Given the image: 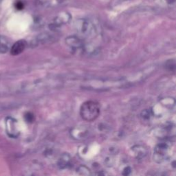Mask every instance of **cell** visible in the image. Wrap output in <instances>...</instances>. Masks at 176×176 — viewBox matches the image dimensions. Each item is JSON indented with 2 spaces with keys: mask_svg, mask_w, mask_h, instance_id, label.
<instances>
[{
  "mask_svg": "<svg viewBox=\"0 0 176 176\" xmlns=\"http://www.w3.org/2000/svg\"><path fill=\"white\" fill-rule=\"evenodd\" d=\"M132 154L136 159H143L147 155V149L145 146L137 145L132 147Z\"/></svg>",
  "mask_w": 176,
  "mask_h": 176,
  "instance_id": "obj_3",
  "label": "cell"
},
{
  "mask_svg": "<svg viewBox=\"0 0 176 176\" xmlns=\"http://www.w3.org/2000/svg\"><path fill=\"white\" fill-rule=\"evenodd\" d=\"M15 123V121L12 119L8 118L6 121V132L8 136L11 138L17 137L19 134Z\"/></svg>",
  "mask_w": 176,
  "mask_h": 176,
  "instance_id": "obj_4",
  "label": "cell"
},
{
  "mask_svg": "<svg viewBox=\"0 0 176 176\" xmlns=\"http://www.w3.org/2000/svg\"><path fill=\"white\" fill-rule=\"evenodd\" d=\"M172 166L174 168H176V161H173V162H172Z\"/></svg>",
  "mask_w": 176,
  "mask_h": 176,
  "instance_id": "obj_15",
  "label": "cell"
},
{
  "mask_svg": "<svg viewBox=\"0 0 176 176\" xmlns=\"http://www.w3.org/2000/svg\"><path fill=\"white\" fill-rule=\"evenodd\" d=\"M80 114L83 120L91 122L98 118L100 114V107L94 101H86L81 105Z\"/></svg>",
  "mask_w": 176,
  "mask_h": 176,
  "instance_id": "obj_1",
  "label": "cell"
},
{
  "mask_svg": "<svg viewBox=\"0 0 176 176\" xmlns=\"http://www.w3.org/2000/svg\"><path fill=\"white\" fill-rule=\"evenodd\" d=\"M24 119L26 120V121L27 123H33L34 120H35V117H34V115L30 112H27V113L25 114L24 115Z\"/></svg>",
  "mask_w": 176,
  "mask_h": 176,
  "instance_id": "obj_9",
  "label": "cell"
},
{
  "mask_svg": "<svg viewBox=\"0 0 176 176\" xmlns=\"http://www.w3.org/2000/svg\"><path fill=\"white\" fill-rule=\"evenodd\" d=\"M150 116H151L150 113H149L148 111H147V110L143 112V113H142V117L143 118V119L149 120V118H150Z\"/></svg>",
  "mask_w": 176,
  "mask_h": 176,
  "instance_id": "obj_11",
  "label": "cell"
},
{
  "mask_svg": "<svg viewBox=\"0 0 176 176\" xmlns=\"http://www.w3.org/2000/svg\"><path fill=\"white\" fill-rule=\"evenodd\" d=\"M71 161L70 155L67 153H63L60 156L59 160L57 161V166L59 168H65L68 166Z\"/></svg>",
  "mask_w": 176,
  "mask_h": 176,
  "instance_id": "obj_7",
  "label": "cell"
},
{
  "mask_svg": "<svg viewBox=\"0 0 176 176\" xmlns=\"http://www.w3.org/2000/svg\"><path fill=\"white\" fill-rule=\"evenodd\" d=\"M71 136L73 138L77 140H82L87 137L88 135V131L85 129L75 128L71 130Z\"/></svg>",
  "mask_w": 176,
  "mask_h": 176,
  "instance_id": "obj_6",
  "label": "cell"
},
{
  "mask_svg": "<svg viewBox=\"0 0 176 176\" xmlns=\"http://www.w3.org/2000/svg\"><path fill=\"white\" fill-rule=\"evenodd\" d=\"M15 7L17 10H22V9L24 8V3L21 2V1H17V2H16Z\"/></svg>",
  "mask_w": 176,
  "mask_h": 176,
  "instance_id": "obj_12",
  "label": "cell"
},
{
  "mask_svg": "<svg viewBox=\"0 0 176 176\" xmlns=\"http://www.w3.org/2000/svg\"><path fill=\"white\" fill-rule=\"evenodd\" d=\"M96 176H107L106 175L105 173H104V172L101 171V172H99V173H97Z\"/></svg>",
  "mask_w": 176,
  "mask_h": 176,
  "instance_id": "obj_14",
  "label": "cell"
},
{
  "mask_svg": "<svg viewBox=\"0 0 176 176\" xmlns=\"http://www.w3.org/2000/svg\"><path fill=\"white\" fill-rule=\"evenodd\" d=\"M105 163L107 164V166H112L113 164V161H112V158H108L105 160Z\"/></svg>",
  "mask_w": 176,
  "mask_h": 176,
  "instance_id": "obj_13",
  "label": "cell"
},
{
  "mask_svg": "<svg viewBox=\"0 0 176 176\" xmlns=\"http://www.w3.org/2000/svg\"><path fill=\"white\" fill-rule=\"evenodd\" d=\"M132 170L130 166H126V167L123 170L122 174H123V176H129L131 173H132Z\"/></svg>",
  "mask_w": 176,
  "mask_h": 176,
  "instance_id": "obj_10",
  "label": "cell"
},
{
  "mask_svg": "<svg viewBox=\"0 0 176 176\" xmlns=\"http://www.w3.org/2000/svg\"><path fill=\"white\" fill-rule=\"evenodd\" d=\"M26 43L24 40L17 41L15 44L12 46L10 49V54L13 56H16L21 54L25 50Z\"/></svg>",
  "mask_w": 176,
  "mask_h": 176,
  "instance_id": "obj_5",
  "label": "cell"
},
{
  "mask_svg": "<svg viewBox=\"0 0 176 176\" xmlns=\"http://www.w3.org/2000/svg\"><path fill=\"white\" fill-rule=\"evenodd\" d=\"M76 173L78 176H91V172L87 166L81 165L78 166L76 169Z\"/></svg>",
  "mask_w": 176,
  "mask_h": 176,
  "instance_id": "obj_8",
  "label": "cell"
},
{
  "mask_svg": "<svg viewBox=\"0 0 176 176\" xmlns=\"http://www.w3.org/2000/svg\"><path fill=\"white\" fill-rule=\"evenodd\" d=\"M170 145L167 143H161L156 145L153 153V160L157 163H162L167 159Z\"/></svg>",
  "mask_w": 176,
  "mask_h": 176,
  "instance_id": "obj_2",
  "label": "cell"
}]
</instances>
